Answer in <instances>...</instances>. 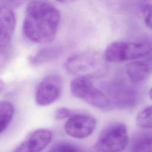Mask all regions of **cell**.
Here are the masks:
<instances>
[{"label":"cell","instance_id":"3","mask_svg":"<svg viewBox=\"0 0 152 152\" xmlns=\"http://www.w3.org/2000/svg\"><path fill=\"white\" fill-rule=\"evenodd\" d=\"M151 53L152 46L148 42L118 41L108 45L104 50V58L108 62H119L140 59Z\"/></svg>","mask_w":152,"mask_h":152},{"label":"cell","instance_id":"2","mask_svg":"<svg viewBox=\"0 0 152 152\" xmlns=\"http://www.w3.org/2000/svg\"><path fill=\"white\" fill-rule=\"evenodd\" d=\"M70 91L73 96L83 100L97 109L109 110L113 107V103L109 94L104 90L96 86L92 76H77L71 82Z\"/></svg>","mask_w":152,"mask_h":152},{"label":"cell","instance_id":"4","mask_svg":"<svg viewBox=\"0 0 152 152\" xmlns=\"http://www.w3.org/2000/svg\"><path fill=\"white\" fill-rule=\"evenodd\" d=\"M129 144L126 126L120 122L112 124L100 133L94 144L96 152H121Z\"/></svg>","mask_w":152,"mask_h":152},{"label":"cell","instance_id":"18","mask_svg":"<svg viewBox=\"0 0 152 152\" xmlns=\"http://www.w3.org/2000/svg\"><path fill=\"white\" fill-rule=\"evenodd\" d=\"M4 87V81L0 79V93L3 90Z\"/></svg>","mask_w":152,"mask_h":152},{"label":"cell","instance_id":"12","mask_svg":"<svg viewBox=\"0 0 152 152\" xmlns=\"http://www.w3.org/2000/svg\"><path fill=\"white\" fill-rule=\"evenodd\" d=\"M14 113V107L10 102H0V135L7 128Z\"/></svg>","mask_w":152,"mask_h":152},{"label":"cell","instance_id":"13","mask_svg":"<svg viewBox=\"0 0 152 152\" xmlns=\"http://www.w3.org/2000/svg\"><path fill=\"white\" fill-rule=\"evenodd\" d=\"M137 125L144 129H152V106L141 110L135 118Z\"/></svg>","mask_w":152,"mask_h":152},{"label":"cell","instance_id":"16","mask_svg":"<svg viewBox=\"0 0 152 152\" xmlns=\"http://www.w3.org/2000/svg\"><path fill=\"white\" fill-rule=\"evenodd\" d=\"M76 113V112L72 109L62 107L56 110L55 112V118L57 120H62L66 118L68 119Z\"/></svg>","mask_w":152,"mask_h":152},{"label":"cell","instance_id":"17","mask_svg":"<svg viewBox=\"0 0 152 152\" xmlns=\"http://www.w3.org/2000/svg\"><path fill=\"white\" fill-rule=\"evenodd\" d=\"M142 14L145 26L152 29V4H147L143 7Z\"/></svg>","mask_w":152,"mask_h":152},{"label":"cell","instance_id":"15","mask_svg":"<svg viewBox=\"0 0 152 152\" xmlns=\"http://www.w3.org/2000/svg\"><path fill=\"white\" fill-rule=\"evenodd\" d=\"M133 152H152V137L144 138L136 142Z\"/></svg>","mask_w":152,"mask_h":152},{"label":"cell","instance_id":"10","mask_svg":"<svg viewBox=\"0 0 152 152\" xmlns=\"http://www.w3.org/2000/svg\"><path fill=\"white\" fill-rule=\"evenodd\" d=\"M126 72L130 80L136 83L145 80L152 71V57L145 60H133L126 64Z\"/></svg>","mask_w":152,"mask_h":152},{"label":"cell","instance_id":"6","mask_svg":"<svg viewBox=\"0 0 152 152\" xmlns=\"http://www.w3.org/2000/svg\"><path fill=\"white\" fill-rule=\"evenodd\" d=\"M62 87L61 78L54 75L46 77L37 86L35 102L38 106H46L56 102L59 97Z\"/></svg>","mask_w":152,"mask_h":152},{"label":"cell","instance_id":"9","mask_svg":"<svg viewBox=\"0 0 152 152\" xmlns=\"http://www.w3.org/2000/svg\"><path fill=\"white\" fill-rule=\"evenodd\" d=\"M15 24V15L11 8L8 6H0V49L11 48Z\"/></svg>","mask_w":152,"mask_h":152},{"label":"cell","instance_id":"11","mask_svg":"<svg viewBox=\"0 0 152 152\" xmlns=\"http://www.w3.org/2000/svg\"><path fill=\"white\" fill-rule=\"evenodd\" d=\"M62 52L63 49L60 46L53 45L45 47L30 56L28 61L31 65L37 66L58 59Z\"/></svg>","mask_w":152,"mask_h":152},{"label":"cell","instance_id":"5","mask_svg":"<svg viewBox=\"0 0 152 152\" xmlns=\"http://www.w3.org/2000/svg\"><path fill=\"white\" fill-rule=\"evenodd\" d=\"M101 64L102 59L98 53L92 51H84L68 57L65 66L68 72L76 76L93 77Z\"/></svg>","mask_w":152,"mask_h":152},{"label":"cell","instance_id":"19","mask_svg":"<svg viewBox=\"0 0 152 152\" xmlns=\"http://www.w3.org/2000/svg\"><path fill=\"white\" fill-rule=\"evenodd\" d=\"M58 2H62V3H69V2H71L75 0H56Z\"/></svg>","mask_w":152,"mask_h":152},{"label":"cell","instance_id":"7","mask_svg":"<svg viewBox=\"0 0 152 152\" xmlns=\"http://www.w3.org/2000/svg\"><path fill=\"white\" fill-rule=\"evenodd\" d=\"M96 120L93 116L77 113L68 119L64 125V129L69 136L83 139L92 134L96 129Z\"/></svg>","mask_w":152,"mask_h":152},{"label":"cell","instance_id":"8","mask_svg":"<svg viewBox=\"0 0 152 152\" xmlns=\"http://www.w3.org/2000/svg\"><path fill=\"white\" fill-rule=\"evenodd\" d=\"M52 138L51 131L38 129L30 132L12 152H42Z\"/></svg>","mask_w":152,"mask_h":152},{"label":"cell","instance_id":"14","mask_svg":"<svg viewBox=\"0 0 152 152\" xmlns=\"http://www.w3.org/2000/svg\"><path fill=\"white\" fill-rule=\"evenodd\" d=\"M48 152H85L76 145L67 142H61L53 145Z\"/></svg>","mask_w":152,"mask_h":152},{"label":"cell","instance_id":"1","mask_svg":"<svg viewBox=\"0 0 152 152\" xmlns=\"http://www.w3.org/2000/svg\"><path fill=\"white\" fill-rule=\"evenodd\" d=\"M60 20V12L53 4L44 0L32 1L26 7L23 31L33 42L50 43L56 37Z\"/></svg>","mask_w":152,"mask_h":152},{"label":"cell","instance_id":"20","mask_svg":"<svg viewBox=\"0 0 152 152\" xmlns=\"http://www.w3.org/2000/svg\"><path fill=\"white\" fill-rule=\"evenodd\" d=\"M148 94H149V97H150V98L151 99V100H152V87H151V88H150V90H149Z\"/></svg>","mask_w":152,"mask_h":152}]
</instances>
